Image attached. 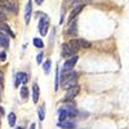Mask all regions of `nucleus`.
Masks as SVG:
<instances>
[{"instance_id":"obj_1","label":"nucleus","mask_w":129,"mask_h":129,"mask_svg":"<svg viewBox=\"0 0 129 129\" xmlns=\"http://www.w3.org/2000/svg\"><path fill=\"white\" fill-rule=\"evenodd\" d=\"M78 80V74L71 71H62V75L59 76V84H61V88L64 89H69L70 87L75 85Z\"/></svg>"},{"instance_id":"obj_2","label":"nucleus","mask_w":129,"mask_h":129,"mask_svg":"<svg viewBox=\"0 0 129 129\" xmlns=\"http://www.w3.org/2000/svg\"><path fill=\"white\" fill-rule=\"evenodd\" d=\"M69 44L72 47V49L75 52H78L80 48H85V49H88L92 47V44L88 41V40H85V39H71Z\"/></svg>"},{"instance_id":"obj_3","label":"nucleus","mask_w":129,"mask_h":129,"mask_svg":"<svg viewBox=\"0 0 129 129\" xmlns=\"http://www.w3.org/2000/svg\"><path fill=\"white\" fill-rule=\"evenodd\" d=\"M49 28V18L47 14H41V18L39 21V32L41 34V36H45Z\"/></svg>"},{"instance_id":"obj_4","label":"nucleus","mask_w":129,"mask_h":129,"mask_svg":"<svg viewBox=\"0 0 129 129\" xmlns=\"http://www.w3.org/2000/svg\"><path fill=\"white\" fill-rule=\"evenodd\" d=\"M79 92H80V87H79L78 84H75V85H72V87H70V88L67 89L66 94H64V101H71V100H74L75 97L79 94Z\"/></svg>"},{"instance_id":"obj_5","label":"nucleus","mask_w":129,"mask_h":129,"mask_svg":"<svg viewBox=\"0 0 129 129\" xmlns=\"http://www.w3.org/2000/svg\"><path fill=\"white\" fill-rule=\"evenodd\" d=\"M0 9H4V10H8V12L17 13V7H16V4L10 3L9 0H0Z\"/></svg>"},{"instance_id":"obj_6","label":"nucleus","mask_w":129,"mask_h":129,"mask_svg":"<svg viewBox=\"0 0 129 129\" xmlns=\"http://www.w3.org/2000/svg\"><path fill=\"white\" fill-rule=\"evenodd\" d=\"M76 62H78V56H71L69 59H66V62L63 63L62 71H71L72 67L76 64Z\"/></svg>"},{"instance_id":"obj_7","label":"nucleus","mask_w":129,"mask_h":129,"mask_svg":"<svg viewBox=\"0 0 129 129\" xmlns=\"http://www.w3.org/2000/svg\"><path fill=\"white\" fill-rule=\"evenodd\" d=\"M76 52L72 49V47L70 44H62V56L63 57H71Z\"/></svg>"},{"instance_id":"obj_8","label":"nucleus","mask_w":129,"mask_h":129,"mask_svg":"<svg viewBox=\"0 0 129 129\" xmlns=\"http://www.w3.org/2000/svg\"><path fill=\"white\" fill-rule=\"evenodd\" d=\"M28 81V75L26 72H18L16 75V87H18V84L19 83H22V84H26Z\"/></svg>"},{"instance_id":"obj_9","label":"nucleus","mask_w":129,"mask_h":129,"mask_svg":"<svg viewBox=\"0 0 129 129\" xmlns=\"http://www.w3.org/2000/svg\"><path fill=\"white\" fill-rule=\"evenodd\" d=\"M31 13H32V2L28 0L27 4H26V8H25V22H26V25L30 22Z\"/></svg>"},{"instance_id":"obj_10","label":"nucleus","mask_w":129,"mask_h":129,"mask_svg":"<svg viewBox=\"0 0 129 129\" xmlns=\"http://www.w3.org/2000/svg\"><path fill=\"white\" fill-rule=\"evenodd\" d=\"M0 47H3L4 49L9 48V38L2 31H0Z\"/></svg>"},{"instance_id":"obj_11","label":"nucleus","mask_w":129,"mask_h":129,"mask_svg":"<svg viewBox=\"0 0 129 129\" xmlns=\"http://www.w3.org/2000/svg\"><path fill=\"white\" fill-rule=\"evenodd\" d=\"M84 7H85L84 4H79V5H76V7H75V8L71 10V13H70V19L72 21L74 18H76V16H78V14L81 12V10L84 9Z\"/></svg>"},{"instance_id":"obj_12","label":"nucleus","mask_w":129,"mask_h":129,"mask_svg":"<svg viewBox=\"0 0 129 129\" xmlns=\"http://www.w3.org/2000/svg\"><path fill=\"white\" fill-rule=\"evenodd\" d=\"M0 31H3V32H5L7 35L14 38V32H13L12 30H10V27H9L5 22H0Z\"/></svg>"},{"instance_id":"obj_13","label":"nucleus","mask_w":129,"mask_h":129,"mask_svg":"<svg viewBox=\"0 0 129 129\" xmlns=\"http://www.w3.org/2000/svg\"><path fill=\"white\" fill-rule=\"evenodd\" d=\"M32 101H34V103L39 101V85L36 83L32 85Z\"/></svg>"},{"instance_id":"obj_14","label":"nucleus","mask_w":129,"mask_h":129,"mask_svg":"<svg viewBox=\"0 0 129 129\" xmlns=\"http://www.w3.org/2000/svg\"><path fill=\"white\" fill-rule=\"evenodd\" d=\"M69 119V115H67V110L64 109H61L59 111H58V120L59 121H66Z\"/></svg>"},{"instance_id":"obj_15","label":"nucleus","mask_w":129,"mask_h":129,"mask_svg":"<svg viewBox=\"0 0 129 129\" xmlns=\"http://www.w3.org/2000/svg\"><path fill=\"white\" fill-rule=\"evenodd\" d=\"M58 126L64 128V129H74L75 128V123L74 121H59Z\"/></svg>"},{"instance_id":"obj_16","label":"nucleus","mask_w":129,"mask_h":129,"mask_svg":"<svg viewBox=\"0 0 129 129\" xmlns=\"http://www.w3.org/2000/svg\"><path fill=\"white\" fill-rule=\"evenodd\" d=\"M19 94H21V98H22V100H27V98H28L30 90H28V88L26 87V85L21 87V92H19Z\"/></svg>"},{"instance_id":"obj_17","label":"nucleus","mask_w":129,"mask_h":129,"mask_svg":"<svg viewBox=\"0 0 129 129\" xmlns=\"http://www.w3.org/2000/svg\"><path fill=\"white\" fill-rule=\"evenodd\" d=\"M64 109L67 110V115H69V119H72V117H75L78 115V110L75 109V107H64Z\"/></svg>"},{"instance_id":"obj_18","label":"nucleus","mask_w":129,"mask_h":129,"mask_svg":"<svg viewBox=\"0 0 129 129\" xmlns=\"http://www.w3.org/2000/svg\"><path fill=\"white\" fill-rule=\"evenodd\" d=\"M38 115H39V120L43 121L45 119V105H41L38 110Z\"/></svg>"},{"instance_id":"obj_19","label":"nucleus","mask_w":129,"mask_h":129,"mask_svg":"<svg viewBox=\"0 0 129 129\" xmlns=\"http://www.w3.org/2000/svg\"><path fill=\"white\" fill-rule=\"evenodd\" d=\"M76 22H72L71 21V23H70V28H69V35H74V36H76Z\"/></svg>"},{"instance_id":"obj_20","label":"nucleus","mask_w":129,"mask_h":129,"mask_svg":"<svg viewBox=\"0 0 129 129\" xmlns=\"http://www.w3.org/2000/svg\"><path fill=\"white\" fill-rule=\"evenodd\" d=\"M32 43H34L35 48H39V49H43L44 48V43H43V40L40 38H35L34 40H32Z\"/></svg>"},{"instance_id":"obj_21","label":"nucleus","mask_w":129,"mask_h":129,"mask_svg":"<svg viewBox=\"0 0 129 129\" xmlns=\"http://www.w3.org/2000/svg\"><path fill=\"white\" fill-rule=\"evenodd\" d=\"M8 123L10 126H14V124H16V114L14 112H10L8 115Z\"/></svg>"},{"instance_id":"obj_22","label":"nucleus","mask_w":129,"mask_h":129,"mask_svg":"<svg viewBox=\"0 0 129 129\" xmlns=\"http://www.w3.org/2000/svg\"><path fill=\"white\" fill-rule=\"evenodd\" d=\"M43 70H44L45 74H49L50 71V61H45L44 64H43Z\"/></svg>"},{"instance_id":"obj_23","label":"nucleus","mask_w":129,"mask_h":129,"mask_svg":"<svg viewBox=\"0 0 129 129\" xmlns=\"http://www.w3.org/2000/svg\"><path fill=\"white\" fill-rule=\"evenodd\" d=\"M59 88V69L56 70V85H54V89L57 90Z\"/></svg>"},{"instance_id":"obj_24","label":"nucleus","mask_w":129,"mask_h":129,"mask_svg":"<svg viewBox=\"0 0 129 129\" xmlns=\"http://www.w3.org/2000/svg\"><path fill=\"white\" fill-rule=\"evenodd\" d=\"M5 19H7V16H5V13H4V10L0 9V22H4Z\"/></svg>"},{"instance_id":"obj_25","label":"nucleus","mask_w":129,"mask_h":129,"mask_svg":"<svg viewBox=\"0 0 129 129\" xmlns=\"http://www.w3.org/2000/svg\"><path fill=\"white\" fill-rule=\"evenodd\" d=\"M5 61H7V53L3 50L0 53V62H5Z\"/></svg>"},{"instance_id":"obj_26","label":"nucleus","mask_w":129,"mask_h":129,"mask_svg":"<svg viewBox=\"0 0 129 129\" xmlns=\"http://www.w3.org/2000/svg\"><path fill=\"white\" fill-rule=\"evenodd\" d=\"M43 57H44V54H43V52H41V53H39V54L36 56V62H38V64H40V63H41Z\"/></svg>"},{"instance_id":"obj_27","label":"nucleus","mask_w":129,"mask_h":129,"mask_svg":"<svg viewBox=\"0 0 129 129\" xmlns=\"http://www.w3.org/2000/svg\"><path fill=\"white\" fill-rule=\"evenodd\" d=\"M3 80H4V72L0 71V81H3Z\"/></svg>"},{"instance_id":"obj_28","label":"nucleus","mask_w":129,"mask_h":129,"mask_svg":"<svg viewBox=\"0 0 129 129\" xmlns=\"http://www.w3.org/2000/svg\"><path fill=\"white\" fill-rule=\"evenodd\" d=\"M35 2H36V4H38V5H41V4H43V2H44V0H35Z\"/></svg>"},{"instance_id":"obj_29","label":"nucleus","mask_w":129,"mask_h":129,"mask_svg":"<svg viewBox=\"0 0 129 129\" xmlns=\"http://www.w3.org/2000/svg\"><path fill=\"white\" fill-rule=\"evenodd\" d=\"M3 114H4V109H3L2 106H0V115H3Z\"/></svg>"},{"instance_id":"obj_30","label":"nucleus","mask_w":129,"mask_h":129,"mask_svg":"<svg viewBox=\"0 0 129 129\" xmlns=\"http://www.w3.org/2000/svg\"><path fill=\"white\" fill-rule=\"evenodd\" d=\"M35 128H36V125H35V123H32V124H31V128H30V129H35Z\"/></svg>"},{"instance_id":"obj_31","label":"nucleus","mask_w":129,"mask_h":129,"mask_svg":"<svg viewBox=\"0 0 129 129\" xmlns=\"http://www.w3.org/2000/svg\"><path fill=\"white\" fill-rule=\"evenodd\" d=\"M67 3H75V2H78V0H66Z\"/></svg>"},{"instance_id":"obj_32","label":"nucleus","mask_w":129,"mask_h":129,"mask_svg":"<svg viewBox=\"0 0 129 129\" xmlns=\"http://www.w3.org/2000/svg\"><path fill=\"white\" fill-rule=\"evenodd\" d=\"M16 129H25V128H22V126H17Z\"/></svg>"},{"instance_id":"obj_33","label":"nucleus","mask_w":129,"mask_h":129,"mask_svg":"<svg viewBox=\"0 0 129 129\" xmlns=\"http://www.w3.org/2000/svg\"><path fill=\"white\" fill-rule=\"evenodd\" d=\"M0 126H2V119H0Z\"/></svg>"}]
</instances>
